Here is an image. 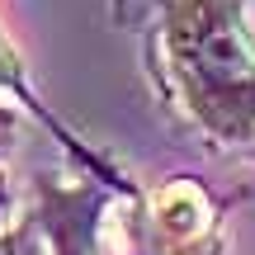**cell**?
Wrapping results in <instances>:
<instances>
[{
  "mask_svg": "<svg viewBox=\"0 0 255 255\" xmlns=\"http://www.w3.org/2000/svg\"><path fill=\"white\" fill-rule=\"evenodd\" d=\"M151 62L175 104L208 137H255V38L246 0H165Z\"/></svg>",
  "mask_w": 255,
  "mask_h": 255,
  "instance_id": "cell-1",
  "label": "cell"
},
{
  "mask_svg": "<svg viewBox=\"0 0 255 255\" xmlns=\"http://www.w3.org/2000/svg\"><path fill=\"white\" fill-rule=\"evenodd\" d=\"M128 255H222L218 208L194 180H165L123 203Z\"/></svg>",
  "mask_w": 255,
  "mask_h": 255,
  "instance_id": "cell-2",
  "label": "cell"
},
{
  "mask_svg": "<svg viewBox=\"0 0 255 255\" xmlns=\"http://www.w3.org/2000/svg\"><path fill=\"white\" fill-rule=\"evenodd\" d=\"M43 218L47 237H52V255H95L90 232H95V194L85 184H52L43 194Z\"/></svg>",
  "mask_w": 255,
  "mask_h": 255,
  "instance_id": "cell-3",
  "label": "cell"
},
{
  "mask_svg": "<svg viewBox=\"0 0 255 255\" xmlns=\"http://www.w3.org/2000/svg\"><path fill=\"white\" fill-rule=\"evenodd\" d=\"M0 95H14L28 114H38V100L28 95V81H24V62H19L14 47L5 43V33H0Z\"/></svg>",
  "mask_w": 255,
  "mask_h": 255,
  "instance_id": "cell-4",
  "label": "cell"
},
{
  "mask_svg": "<svg viewBox=\"0 0 255 255\" xmlns=\"http://www.w3.org/2000/svg\"><path fill=\"white\" fill-rule=\"evenodd\" d=\"M0 255H43V241H38L33 222H19V227L0 232Z\"/></svg>",
  "mask_w": 255,
  "mask_h": 255,
  "instance_id": "cell-5",
  "label": "cell"
}]
</instances>
